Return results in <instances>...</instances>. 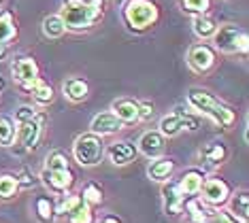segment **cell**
Instances as JSON below:
<instances>
[{"instance_id": "20", "label": "cell", "mask_w": 249, "mask_h": 223, "mask_svg": "<svg viewBox=\"0 0 249 223\" xmlns=\"http://www.w3.org/2000/svg\"><path fill=\"white\" fill-rule=\"evenodd\" d=\"M62 94L71 102H83L89 96V83L83 77H71L62 85Z\"/></svg>"}, {"instance_id": "31", "label": "cell", "mask_w": 249, "mask_h": 223, "mask_svg": "<svg viewBox=\"0 0 249 223\" xmlns=\"http://www.w3.org/2000/svg\"><path fill=\"white\" fill-rule=\"evenodd\" d=\"M173 113H177L179 119H181V128L183 130H188V132H198L200 130V117L194 115V113H190L188 108H183V106H175V111Z\"/></svg>"}, {"instance_id": "19", "label": "cell", "mask_w": 249, "mask_h": 223, "mask_svg": "<svg viewBox=\"0 0 249 223\" xmlns=\"http://www.w3.org/2000/svg\"><path fill=\"white\" fill-rule=\"evenodd\" d=\"M24 91H28V94L32 96V100L36 102L38 106H47V104H52L53 102V87L49 85L47 81H43L41 77L36 79V81H32V83H28V85H24L21 87Z\"/></svg>"}, {"instance_id": "18", "label": "cell", "mask_w": 249, "mask_h": 223, "mask_svg": "<svg viewBox=\"0 0 249 223\" xmlns=\"http://www.w3.org/2000/svg\"><path fill=\"white\" fill-rule=\"evenodd\" d=\"M126 125H124V121H120L115 115H113L111 111L107 113H98L92 123H89V132L98 134V136H111V134H117L120 130H124Z\"/></svg>"}, {"instance_id": "29", "label": "cell", "mask_w": 249, "mask_h": 223, "mask_svg": "<svg viewBox=\"0 0 249 223\" xmlns=\"http://www.w3.org/2000/svg\"><path fill=\"white\" fill-rule=\"evenodd\" d=\"M81 202H83L81 193H71V191L64 193L60 202H55V215H58V217H69Z\"/></svg>"}, {"instance_id": "17", "label": "cell", "mask_w": 249, "mask_h": 223, "mask_svg": "<svg viewBox=\"0 0 249 223\" xmlns=\"http://www.w3.org/2000/svg\"><path fill=\"white\" fill-rule=\"evenodd\" d=\"M111 113L120 119V121H124V125H132V123L141 121V117H139V100H132V98L113 100Z\"/></svg>"}, {"instance_id": "28", "label": "cell", "mask_w": 249, "mask_h": 223, "mask_svg": "<svg viewBox=\"0 0 249 223\" xmlns=\"http://www.w3.org/2000/svg\"><path fill=\"white\" fill-rule=\"evenodd\" d=\"M41 30L47 38H60V36H64L66 26H64V21H62L60 15H47L41 24Z\"/></svg>"}, {"instance_id": "7", "label": "cell", "mask_w": 249, "mask_h": 223, "mask_svg": "<svg viewBox=\"0 0 249 223\" xmlns=\"http://www.w3.org/2000/svg\"><path fill=\"white\" fill-rule=\"evenodd\" d=\"M232 191L234 189H232V185L224 179V176H207L205 183H202V187H200V191H198V198H200L202 202H207L209 206L222 208L230 200Z\"/></svg>"}, {"instance_id": "15", "label": "cell", "mask_w": 249, "mask_h": 223, "mask_svg": "<svg viewBox=\"0 0 249 223\" xmlns=\"http://www.w3.org/2000/svg\"><path fill=\"white\" fill-rule=\"evenodd\" d=\"M205 179H207L205 168H196L194 166V168H188L177 179V187H179V191L183 193L185 198H192V196H198V191H200Z\"/></svg>"}, {"instance_id": "4", "label": "cell", "mask_w": 249, "mask_h": 223, "mask_svg": "<svg viewBox=\"0 0 249 223\" xmlns=\"http://www.w3.org/2000/svg\"><path fill=\"white\" fill-rule=\"evenodd\" d=\"M107 155V142L105 136H98L94 132H86L77 136L72 142V157L83 168H94L105 159Z\"/></svg>"}, {"instance_id": "10", "label": "cell", "mask_w": 249, "mask_h": 223, "mask_svg": "<svg viewBox=\"0 0 249 223\" xmlns=\"http://www.w3.org/2000/svg\"><path fill=\"white\" fill-rule=\"evenodd\" d=\"M185 200L188 198L179 191L177 181L168 179V181L162 183V204H164V213H166L168 217H177V215L183 213Z\"/></svg>"}, {"instance_id": "38", "label": "cell", "mask_w": 249, "mask_h": 223, "mask_svg": "<svg viewBox=\"0 0 249 223\" xmlns=\"http://www.w3.org/2000/svg\"><path fill=\"white\" fill-rule=\"evenodd\" d=\"M154 113H156V108H154V104H151L149 100H141L139 102V117H141V121H149V119L154 117Z\"/></svg>"}, {"instance_id": "40", "label": "cell", "mask_w": 249, "mask_h": 223, "mask_svg": "<svg viewBox=\"0 0 249 223\" xmlns=\"http://www.w3.org/2000/svg\"><path fill=\"white\" fill-rule=\"evenodd\" d=\"M9 55V43H0V62L7 60Z\"/></svg>"}, {"instance_id": "37", "label": "cell", "mask_w": 249, "mask_h": 223, "mask_svg": "<svg viewBox=\"0 0 249 223\" xmlns=\"http://www.w3.org/2000/svg\"><path fill=\"white\" fill-rule=\"evenodd\" d=\"M209 223H243L241 219H236L234 215L230 213V210H226V208H217L213 213V217L209 219Z\"/></svg>"}, {"instance_id": "36", "label": "cell", "mask_w": 249, "mask_h": 223, "mask_svg": "<svg viewBox=\"0 0 249 223\" xmlns=\"http://www.w3.org/2000/svg\"><path fill=\"white\" fill-rule=\"evenodd\" d=\"M36 115V108L32 104H21L18 106V111H15V123H24V121H30L32 117Z\"/></svg>"}, {"instance_id": "35", "label": "cell", "mask_w": 249, "mask_h": 223, "mask_svg": "<svg viewBox=\"0 0 249 223\" xmlns=\"http://www.w3.org/2000/svg\"><path fill=\"white\" fill-rule=\"evenodd\" d=\"M15 176H18V183H19V189H30V187L38 185V176H35L30 172V170H19V172H15Z\"/></svg>"}, {"instance_id": "26", "label": "cell", "mask_w": 249, "mask_h": 223, "mask_svg": "<svg viewBox=\"0 0 249 223\" xmlns=\"http://www.w3.org/2000/svg\"><path fill=\"white\" fill-rule=\"evenodd\" d=\"M81 200L88 204V206H100V204L105 202V189H103V185H98V183H94V181H89L83 185V189H81Z\"/></svg>"}, {"instance_id": "9", "label": "cell", "mask_w": 249, "mask_h": 223, "mask_svg": "<svg viewBox=\"0 0 249 223\" xmlns=\"http://www.w3.org/2000/svg\"><path fill=\"white\" fill-rule=\"evenodd\" d=\"M38 181L47 187L49 193H53V196H64V193H69L72 187H75L77 174H75L72 168H69V170H47V168H43L41 174H38Z\"/></svg>"}, {"instance_id": "33", "label": "cell", "mask_w": 249, "mask_h": 223, "mask_svg": "<svg viewBox=\"0 0 249 223\" xmlns=\"http://www.w3.org/2000/svg\"><path fill=\"white\" fill-rule=\"evenodd\" d=\"M15 140V123L11 117L0 115V147H11Z\"/></svg>"}, {"instance_id": "32", "label": "cell", "mask_w": 249, "mask_h": 223, "mask_svg": "<svg viewBox=\"0 0 249 223\" xmlns=\"http://www.w3.org/2000/svg\"><path fill=\"white\" fill-rule=\"evenodd\" d=\"M66 219L71 223H96V213H94L92 206H88L86 202H81Z\"/></svg>"}, {"instance_id": "44", "label": "cell", "mask_w": 249, "mask_h": 223, "mask_svg": "<svg viewBox=\"0 0 249 223\" xmlns=\"http://www.w3.org/2000/svg\"><path fill=\"white\" fill-rule=\"evenodd\" d=\"M0 2H2V0H0Z\"/></svg>"}, {"instance_id": "5", "label": "cell", "mask_w": 249, "mask_h": 223, "mask_svg": "<svg viewBox=\"0 0 249 223\" xmlns=\"http://www.w3.org/2000/svg\"><path fill=\"white\" fill-rule=\"evenodd\" d=\"M213 43H215V49L222 51V53H245L249 49V36H247V30H243L241 26L236 24H224V26H217V30L213 34Z\"/></svg>"}, {"instance_id": "34", "label": "cell", "mask_w": 249, "mask_h": 223, "mask_svg": "<svg viewBox=\"0 0 249 223\" xmlns=\"http://www.w3.org/2000/svg\"><path fill=\"white\" fill-rule=\"evenodd\" d=\"M181 7L185 13L198 15V13H209L211 9V0H181Z\"/></svg>"}, {"instance_id": "1", "label": "cell", "mask_w": 249, "mask_h": 223, "mask_svg": "<svg viewBox=\"0 0 249 223\" xmlns=\"http://www.w3.org/2000/svg\"><path fill=\"white\" fill-rule=\"evenodd\" d=\"M105 0H62L60 17L66 30H89L94 24L103 19Z\"/></svg>"}, {"instance_id": "8", "label": "cell", "mask_w": 249, "mask_h": 223, "mask_svg": "<svg viewBox=\"0 0 249 223\" xmlns=\"http://www.w3.org/2000/svg\"><path fill=\"white\" fill-rule=\"evenodd\" d=\"M185 62H188L190 70L196 74H207L211 72L215 64H217V53L211 45L207 43H196L188 49V55H185Z\"/></svg>"}, {"instance_id": "3", "label": "cell", "mask_w": 249, "mask_h": 223, "mask_svg": "<svg viewBox=\"0 0 249 223\" xmlns=\"http://www.w3.org/2000/svg\"><path fill=\"white\" fill-rule=\"evenodd\" d=\"M124 26L134 34H143L151 30L160 19V7L154 0H126L122 7Z\"/></svg>"}, {"instance_id": "21", "label": "cell", "mask_w": 249, "mask_h": 223, "mask_svg": "<svg viewBox=\"0 0 249 223\" xmlns=\"http://www.w3.org/2000/svg\"><path fill=\"white\" fill-rule=\"evenodd\" d=\"M226 204L230 206L228 210L236 217V219H241L243 223H249V193L245 189H241L236 193L232 191V196Z\"/></svg>"}, {"instance_id": "14", "label": "cell", "mask_w": 249, "mask_h": 223, "mask_svg": "<svg viewBox=\"0 0 249 223\" xmlns=\"http://www.w3.org/2000/svg\"><path fill=\"white\" fill-rule=\"evenodd\" d=\"M230 149L224 140H211L200 149V159L205 162L207 168H219L222 164L228 162Z\"/></svg>"}, {"instance_id": "23", "label": "cell", "mask_w": 249, "mask_h": 223, "mask_svg": "<svg viewBox=\"0 0 249 223\" xmlns=\"http://www.w3.org/2000/svg\"><path fill=\"white\" fill-rule=\"evenodd\" d=\"M35 215L41 223L55 221V200L52 196H36L35 198Z\"/></svg>"}, {"instance_id": "43", "label": "cell", "mask_w": 249, "mask_h": 223, "mask_svg": "<svg viewBox=\"0 0 249 223\" xmlns=\"http://www.w3.org/2000/svg\"><path fill=\"white\" fill-rule=\"evenodd\" d=\"M60 223H71V221H69V219H66V221H60Z\"/></svg>"}, {"instance_id": "12", "label": "cell", "mask_w": 249, "mask_h": 223, "mask_svg": "<svg viewBox=\"0 0 249 223\" xmlns=\"http://www.w3.org/2000/svg\"><path fill=\"white\" fill-rule=\"evenodd\" d=\"M137 149L141 155H145L149 159L160 157V155H164V151H166V138H164L158 130H147L137 140Z\"/></svg>"}, {"instance_id": "11", "label": "cell", "mask_w": 249, "mask_h": 223, "mask_svg": "<svg viewBox=\"0 0 249 223\" xmlns=\"http://www.w3.org/2000/svg\"><path fill=\"white\" fill-rule=\"evenodd\" d=\"M139 155V149L137 145H134L132 140H115V142H111L109 147H107V155L105 157H109V162L113 166H128L130 162H134Z\"/></svg>"}, {"instance_id": "16", "label": "cell", "mask_w": 249, "mask_h": 223, "mask_svg": "<svg viewBox=\"0 0 249 223\" xmlns=\"http://www.w3.org/2000/svg\"><path fill=\"white\" fill-rule=\"evenodd\" d=\"M175 170H177V159L171 157V155H160V157H154L147 166V174H149L151 181L156 183H164L168 179H173Z\"/></svg>"}, {"instance_id": "41", "label": "cell", "mask_w": 249, "mask_h": 223, "mask_svg": "<svg viewBox=\"0 0 249 223\" xmlns=\"http://www.w3.org/2000/svg\"><path fill=\"white\" fill-rule=\"evenodd\" d=\"M4 87H7V81H4V77H0V94L4 91Z\"/></svg>"}, {"instance_id": "27", "label": "cell", "mask_w": 249, "mask_h": 223, "mask_svg": "<svg viewBox=\"0 0 249 223\" xmlns=\"http://www.w3.org/2000/svg\"><path fill=\"white\" fill-rule=\"evenodd\" d=\"M158 132H160L164 138H173V136H177L183 132V128H181V119L177 113H171V115H164L160 119V123H158Z\"/></svg>"}, {"instance_id": "42", "label": "cell", "mask_w": 249, "mask_h": 223, "mask_svg": "<svg viewBox=\"0 0 249 223\" xmlns=\"http://www.w3.org/2000/svg\"><path fill=\"white\" fill-rule=\"evenodd\" d=\"M194 223H209V221H194Z\"/></svg>"}, {"instance_id": "13", "label": "cell", "mask_w": 249, "mask_h": 223, "mask_svg": "<svg viewBox=\"0 0 249 223\" xmlns=\"http://www.w3.org/2000/svg\"><path fill=\"white\" fill-rule=\"evenodd\" d=\"M38 72L41 70H38V64L32 55H21V58H18L13 62V66H11V74H13V79L18 81L19 87L36 81Z\"/></svg>"}, {"instance_id": "39", "label": "cell", "mask_w": 249, "mask_h": 223, "mask_svg": "<svg viewBox=\"0 0 249 223\" xmlns=\"http://www.w3.org/2000/svg\"><path fill=\"white\" fill-rule=\"evenodd\" d=\"M96 223H124V219L122 217H117V215H113V213H109V215H103L100 219H96Z\"/></svg>"}, {"instance_id": "6", "label": "cell", "mask_w": 249, "mask_h": 223, "mask_svg": "<svg viewBox=\"0 0 249 223\" xmlns=\"http://www.w3.org/2000/svg\"><path fill=\"white\" fill-rule=\"evenodd\" d=\"M45 121H47V113L36 111V115L32 117L30 121L18 123V128H15V140H13V145L15 147H21L24 151H32V149H36L38 147V140H41V136H43Z\"/></svg>"}, {"instance_id": "30", "label": "cell", "mask_w": 249, "mask_h": 223, "mask_svg": "<svg viewBox=\"0 0 249 223\" xmlns=\"http://www.w3.org/2000/svg\"><path fill=\"white\" fill-rule=\"evenodd\" d=\"M45 168L47 170H69L71 168V159L64 151L60 149H53L49 151V155L45 157Z\"/></svg>"}, {"instance_id": "22", "label": "cell", "mask_w": 249, "mask_h": 223, "mask_svg": "<svg viewBox=\"0 0 249 223\" xmlns=\"http://www.w3.org/2000/svg\"><path fill=\"white\" fill-rule=\"evenodd\" d=\"M192 30L198 38H202V41H207V38H211L215 30H217V21L213 19L209 13H198L192 17Z\"/></svg>"}, {"instance_id": "2", "label": "cell", "mask_w": 249, "mask_h": 223, "mask_svg": "<svg viewBox=\"0 0 249 223\" xmlns=\"http://www.w3.org/2000/svg\"><path fill=\"white\" fill-rule=\"evenodd\" d=\"M188 104L194 108L196 113L209 117L213 123H217L222 130H230L236 121V111L230 104H226L219 98H215L211 91L192 87L188 91Z\"/></svg>"}, {"instance_id": "25", "label": "cell", "mask_w": 249, "mask_h": 223, "mask_svg": "<svg viewBox=\"0 0 249 223\" xmlns=\"http://www.w3.org/2000/svg\"><path fill=\"white\" fill-rule=\"evenodd\" d=\"M19 191H21V189H19L18 176L11 174V172L0 174V202H9V200H15Z\"/></svg>"}, {"instance_id": "24", "label": "cell", "mask_w": 249, "mask_h": 223, "mask_svg": "<svg viewBox=\"0 0 249 223\" xmlns=\"http://www.w3.org/2000/svg\"><path fill=\"white\" fill-rule=\"evenodd\" d=\"M18 38V24L9 9L0 11V43H11Z\"/></svg>"}]
</instances>
